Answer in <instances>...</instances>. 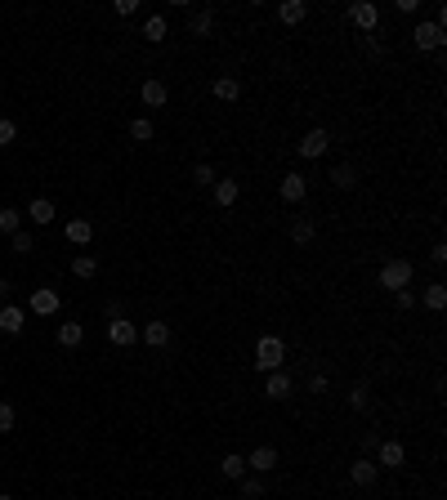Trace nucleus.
Here are the masks:
<instances>
[{"instance_id":"1","label":"nucleus","mask_w":447,"mask_h":500,"mask_svg":"<svg viewBox=\"0 0 447 500\" xmlns=\"http://www.w3.org/2000/svg\"><path fill=\"white\" fill-rule=\"evenodd\" d=\"M282 358H286V344L277 335H264L260 349H255V367L260 371H282Z\"/></svg>"},{"instance_id":"2","label":"nucleus","mask_w":447,"mask_h":500,"mask_svg":"<svg viewBox=\"0 0 447 500\" xmlns=\"http://www.w3.org/2000/svg\"><path fill=\"white\" fill-rule=\"evenodd\" d=\"M380 286L385 290H407V286H412V264H407V259H385Z\"/></svg>"},{"instance_id":"3","label":"nucleus","mask_w":447,"mask_h":500,"mask_svg":"<svg viewBox=\"0 0 447 500\" xmlns=\"http://www.w3.org/2000/svg\"><path fill=\"white\" fill-rule=\"evenodd\" d=\"M327 148H331L327 130H309L305 139H300V156H309V161H313V156H327Z\"/></svg>"},{"instance_id":"4","label":"nucleus","mask_w":447,"mask_h":500,"mask_svg":"<svg viewBox=\"0 0 447 500\" xmlns=\"http://www.w3.org/2000/svg\"><path fill=\"white\" fill-rule=\"evenodd\" d=\"M376 478H380V465H376V460L362 456V460H354V465H349V482H354V487H371Z\"/></svg>"},{"instance_id":"5","label":"nucleus","mask_w":447,"mask_h":500,"mask_svg":"<svg viewBox=\"0 0 447 500\" xmlns=\"http://www.w3.org/2000/svg\"><path fill=\"white\" fill-rule=\"evenodd\" d=\"M246 469H255V473H273V469H277V447H269V442L255 447V451L246 456Z\"/></svg>"},{"instance_id":"6","label":"nucleus","mask_w":447,"mask_h":500,"mask_svg":"<svg viewBox=\"0 0 447 500\" xmlns=\"http://www.w3.org/2000/svg\"><path fill=\"white\" fill-rule=\"evenodd\" d=\"M412 45L416 50H443V27H434V22H420L412 32Z\"/></svg>"},{"instance_id":"7","label":"nucleus","mask_w":447,"mask_h":500,"mask_svg":"<svg viewBox=\"0 0 447 500\" xmlns=\"http://www.w3.org/2000/svg\"><path fill=\"white\" fill-rule=\"evenodd\" d=\"M277 192H282V201L300 205V201H305V192H309V184H305V175H282V184H277Z\"/></svg>"},{"instance_id":"8","label":"nucleus","mask_w":447,"mask_h":500,"mask_svg":"<svg viewBox=\"0 0 447 500\" xmlns=\"http://www.w3.org/2000/svg\"><path fill=\"white\" fill-rule=\"evenodd\" d=\"M107 339H112L116 349H130L139 339V331H135V322H126V317H116L112 326H107Z\"/></svg>"},{"instance_id":"9","label":"nucleus","mask_w":447,"mask_h":500,"mask_svg":"<svg viewBox=\"0 0 447 500\" xmlns=\"http://www.w3.org/2000/svg\"><path fill=\"white\" fill-rule=\"evenodd\" d=\"M403 460H407L403 442H376V465H385V469H398Z\"/></svg>"},{"instance_id":"10","label":"nucleus","mask_w":447,"mask_h":500,"mask_svg":"<svg viewBox=\"0 0 447 500\" xmlns=\"http://www.w3.org/2000/svg\"><path fill=\"white\" fill-rule=\"evenodd\" d=\"M22 322H27V313H22L18 304H5V309H0V335H18Z\"/></svg>"},{"instance_id":"11","label":"nucleus","mask_w":447,"mask_h":500,"mask_svg":"<svg viewBox=\"0 0 447 500\" xmlns=\"http://www.w3.org/2000/svg\"><path fill=\"white\" fill-rule=\"evenodd\" d=\"M349 18H354V27H358V32H371V27L380 22V9L362 0V5H354V9H349Z\"/></svg>"},{"instance_id":"12","label":"nucleus","mask_w":447,"mask_h":500,"mask_svg":"<svg viewBox=\"0 0 447 500\" xmlns=\"http://www.w3.org/2000/svg\"><path fill=\"white\" fill-rule=\"evenodd\" d=\"M63 233H67V241H72V246H90V237H94V224H90V219H67V228H63Z\"/></svg>"},{"instance_id":"13","label":"nucleus","mask_w":447,"mask_h":500,"mask_svg":"<svg viewBox=\"0 0 447 500\" xmlns=\"http://www.w3.org/2000/svg\"><path fill=\"white\" fill-rule=\"evenodd\" d=\"M32 313H41V317H50V313H58V290H50V286H41L32 295Z\"/></svg>"},{"instance_id":"14","label":"nucleus","mask_w":447,"mask_h":500,"mask_svg":"<svg viewBox=\"0 0 447 500\" xmlns=\"http://www.w3.org/2000/svg\"><path fill=\"white\" fill-rule=\"evenodd\" d=\"M139 99L148 103V107H166V99H171V90H166L161 81H143V90H139Z\"/></svg>"},{"instance_id":"15","label":"nucleus","mask_w":447,"mask_h":500,"mask_svg":"<svg viewBox=\"0 0 447 500\" xmlns=\"http://www.w3.org/2000/svg\"><path fill=\"white\" fill-rule=\"evenodd\" d=\"M54 339H58V344H63V349H76L81 339H86V331H81V322H58Z\"/></svg>"},{"instance_id":"16","label":"nucleus","mask_w":447,"mask_h":500,"mask_svg":"<svg viewBox=\"0 0 447 500\" xmlns=\"http://www.w3.org/2000/svg\"><path fill=\"white\" fill-rule=\"evenodd\" d=\"M215 99H220V103H237L241 99V81L237 76H220V81H215Z\"/></svg>"},{"instance_id":"17","label":"nucleus","mask_w":447,"mask_h":500,"mask_svg":"<svg viewBox=\"0 0 447 500\" xmlns=\"http://www.w3.org/2000/svg\"><path fill=\"white\" fill-rule=\"evenodd\" d=\"M305 14H309L305 0H282V5H277V18L291 22V27H295V22H305Z\"/></svg>"},{"instance_id":"18","label":"nucleus","mask_w":447,"mask_h":500,"mask_svg":"<svg viewBox=\"0 0 447 500\" xmlns=\"http://www.w3.org/2000/svg\"><path fill=\"white\" fill-rule=\"evenodd\" d=\"M143 339H148L152 349H166L171 344V322H148L143 326Z\"/></svg>"},{"instance_id":"19","label":"nucleus","mask_w":447,"mask_h":500,"mask_svg":"<svg viewBox=\"0 0 447 500\" xmlns=\"http://www.w3.org/2000/svg\"><path fill=\"white\" fill-rule=\"evenodd\" d=\"M264 393L282 402L286 393H291V375H286V371H269V384H264Z\"/></svg>"},{"instance_id":"20","label":"nucleus","mask_w":447,"mask_h":500,"mask_svg":"<svg viewBox=\"0 0 447 500\" xmlns=\"http://www.w3.org/2000/svg\"><path fill=\"white\" fill-rule=\"evenodd\" d=\"M220 473H224V478H233V482H241V478H246V460H241L237 451H228V456L220 460Z\"/></svg>"},{"instance_id":"21","label":"nucleus","mask_w":447,"mask_h":500,"mask_svg":"<svg viewBox=\"0 0 447 500\" xmlns=\"http://www.w3.org/2000/svg\"><path fill=\"white\" fill-rule=\"evenodd\" d=\"M27 215H32V224H54V215H58V210H54V201H50V197H36V201L27 205Z\"/></svg>"},{"instance_id":"22","label":"nucleus","mask_w":447,"mask_h":500,"mask_svg":"<svg viewBox=\"0 0 447 500\" xmlns=\"http://www.w3.org/2000/svg\"><path fill=\"white\" fill-rule=\"evenodd\" d=\"M241 197V184H237V179H215V201H220V205H233Z\"/></svg>"},{"instance_id":"23","label":"nucleus","mask_w":447,"mask_h":500,"mask_svg":"<svg viewBox=\"0 0 447 500\" xmlns=\"http://www.w3.org/2000/svg\"><path fill=\"white\" fill-rule=\"evenodd\" d=\"M72 273H76L81 282H90V277H99V259H94V255H76V259H72Z\"/></svg>"},{"instance_id":"24","label":"nucleus","mask_w":447,"mask_h":500,"mask_svg":"<svg viewBox=\"0 0 447 500\" xmlns=\"http://www.w3.org/2000/svg\"><path fill=\"white\" fill-rule=\"evenodd\" d=\"M166 32H171V22H166L161 14H152L148 22H143V41H152V45H156V41H166Z\"/></svg>"},{"instance_id":"25","label":"nucleus","mask_w":447,"mask_h":500,"mask_svg":"<svg viewBox=\"0 0 447 500\" xmlns=\"http://www.w3.org/2000/svg\"><path fill=\"white\" fill-rule=\"evenodd\" d=\"M313 233H318V224H313V219H295V224H291V241H295V246H309Z\"/></svg>"},{"instance_id":"26","label":"nucleus","mask_w":447,"mask_h":500,"mask_svg":"<svg viewBox=\"0 0 447 500\" xmlns=\"http://www.w3.org/2000/svg\"><path fill=\"white\" fill-rule=\"evenodd\" d=\"M0 233H5V237L22 233V215L14 210V205H5V210H0Z\"/></svg>"},{"instance_id":"27","label":"nucleus","mask_w":447,"mask_h":500,"mask_svg":"<svg viewBox=\"0 0 447 500\" xmlns=\"http://www.w3.org/2000/svg\"><path fill=\"white\" fill-rule=\"evenodd\" d=\"M331 184H335V188H354V184H358L354 165H335V170H331Z\"/></svg>"},{"instance_id":"28","label":"nucleus","mask_w":447,"mask_h":500,"mask_svg":"<svg viewBox=\"0 0 447 500\" xmlns=\"http://www.w3.org/2000/svg\"><path fill=\"white\" fill-rule=\"evenodd\" d=\"M130 139L148 143V139H152V121H143V116H135V121H130Z\"/></svg>"},{"instance_id":"29","label":"nucleus","mask_w":447,"mask_h":500,"mask_svg":"<svg viewBox=\"0 0 447 500\" xmlns=\"http://www.w3.org/2000/svg\"><path fill=\"white\" fill-rule=\"evenodd\" d=\"M211 22H215L211 9H197V14H192V36H206V32H211Z\"/></svg>"},{"instance_id":"30","label":"nucleus","mask_w":447,"mask_h":500,"mask_svg":"<svg viewBox=\"0 0 447 500\" xmlns=\"http://www.w3.org/2000/svg\"><path fill=\"white\" fill-rule=\"evenodd\" d=\"M9 246H14V255H32V250H36V241H32L27 233H14V237H9Z\"/></svg>"},{"instance_id":"31","label":"nucleus","mask_w":447,"mask_h":500,"mask_svg":"<svg viewBox=\"0 0 447 500\" xmlns=\"http://www.w3.org/2000/svg\"><path fill=\"white\" fill-rule=\"evenodd\" d=\"M367 402H371V393H367V384H358L354 393H349V407H354V411H367Z\"/></svg>"},{"instance_id":"32","label":"nucleus","mask_w":447,"mask_h":500,"mask_svg":"<svg viewBox=\"0 0 447 500\" xmlns=\"http://www.w3.org/2000/svg\"><path fill=\"white\" fill-rule=\"evenodd\" d=\"M425 304H429L434 313H439L443 304H447V290H443V286H429V290H425Z\"/></svg>"},{"instance_id":"33","label":"nucleus","mask_w":447,"mask_h":500,"mask_svg":"<svg viewBox=\"0 0 447 500\" xmlns=\"http://www.w3.org/2000/svg\"><path fill=\"white\" fill-rule=\"evenodd\" d=\"M241 496H246V500H260V496H264V482H260V478H241Z\"/></svg>"},{"instance_id":"34","label":"nucleus","mask_w":447,"mask_h":500,"mask_svg":"<svg viewBox=\"0 0 447 500\" xmlns=\"http://www.w3.org/2000/svg\"><path fill=\"white\" fill-rule=\"evenodd\" d=\"M14 139H18V126L14 121H0V148H9Z\"/></svg>"},{"instance_id":"35","label":"nucleus","mask_w":447,"mask_h":500,"mask_svg":"<svg viewBox=\"0 0 447 500\" xmlns=\"http://www.w3.org/2000/svg\"><path fill=\"white\" fill-rule=\"evenodd\" d=\"M14 407H9V402H0V433H9V429H14Z\"/></svg>"},{"instance_id":"36","label":"nucleus","mask_w":447,"mask_h":500,"mask_svg":"<svg viewBox=\"0 0 447 500\" xmlns=\"http://www.w3.org/2000/svg\"><path fill=\"white\" fill-rule=\"evenodd\" d=\"M192 179H197V184H201V188H206V184H215V170H211L206 161H201L197 170H192Z\"/></svg>"},{"instance_id":"37","label":"nucleus","mask_w":447,"mask_h":500,"mask_svg":"<svg viewBox=\"0 0 447 500\" xmlns=\"http://www.w3.org/2000/svg\"><path fill=\"white\" fill-rule=\"evenodd\" d=\"M112 9H116V14H121V18H130V14H135V9H139V0H116V5H112Z\"/></svg>"},{"instance_id":"38","label":"nucleus","mask_w":447,"mask_h":500,"mask_svg":"<svg viewBox=\"0 0 447 500\" xmlns=\"http://www.w3.org/2000/svg\"><path fill=\"white\" fill-rule=\"evenodd\" d=\"M394 295H398V309H416V295H412V290H394Z\"/></svg>"},{"instance_id":"39","label":"nucleus","mask_w":447,"mask_h":500,"mask_svg":"<svg viewBox=\"0 0 447 500\" xmlns=\"http://www.w3.org/2000/svg\"><path fill=\"white\" fill-rule=\"evenodd\" d=\"M429 259H434V264H447V246H443V241H439V246L429 250Z\"/></svg>"},{"instance_id":"40","label":"nucleus","mask_w":447,"mask_h":500,"mask_svg":"<svg viewBox=\"0 0 447 500\" xmlns=\"http://www.w3.org/2000/svg\"><path fill=\"white\" fill-rule=\"evenodd\" d=\"M9 299V282H0V304H5Z\"/></svg>"},{"instance_id":"41","label":"nucleus","mask_w":447,"mask_h":500,"mask_svg":"<svg viewBox=\"0 0 447 500\" xmlns=\"http://www.w3.org/2000/svg\"><path fill=\"white\" fill-rule=\"evenodd\" d=\"M0 500H14V496H5V492H0Z\"/></svg>"},{"instance_id":"42","label":"nucleus","mask_w":447,"mask_h":500,"mask_svg":"<svg viewBox=\"0 0 447 500\" xmlns=\"http://www.w3.org/2000/svg\"><path fill=\"white\" fill-rule=\"evenodd\" d=\"M0 90H5V85H0Z\"/></svg>"},{"instance_id":"43","label":"nucleus","mask_w":447,"mask_h":500,"mask_svg":"<svg viewBox=\"0 0 447 500\" xmlns=\"http://www.w3.org/2000/svg\"><path fill=\"white\" fill-rule=\"evenodd\" d=\"M0 380H5V375H0Z\"/></svg>"}]
</instances>
